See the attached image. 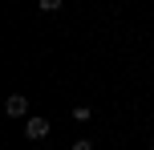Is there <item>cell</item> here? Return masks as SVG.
Returning a JSON list of instances; mask_svg holds the SVG:
<instances>
[{"instance_id": "cell-1", "label": "cell", "mask_w": 154, "mask_h": 150, "mask_svg": "<svg viewBox=\"0 0 154 150\" xmlns=\"http://www.w3.org/2000/svg\"><path fill=\"white\" fill-rule=\"evenodd\" d=\"M24 134H29V142H41V138L49 134V118H41V114H29V118H24Z\"/></svg>"}, {"instance_id": "cell-2", "label": "cell", "mask_w": 154, "mask_h": 150, "mask_svg": "<svg viewBox=\"0 0 154 150\" xmlns=\"http://www.w3.org/2000/svg\"><path fill=\"white\" fill-rule=\"evenodd\" d=\"M4 114H8V118H29V97L12 93V97L4 102Z\"/></svg>"}, {"instance_id": "cell-3", "label": "cell", "mask_w": 154, "mask_h": 150, "mask_svg": "<svg viewBox=\"0 0 154 150\" xmlns=\"http://www.w3.org/2000/svg\"><path fill=\"white\" fill-rule=\"evenodd\" d=\"M41 12H61V0H37Z\"/></svg>"}, {"instance_id": "cell-4", "label": "cell", "mask_w": 154, "mask_h": 150, "mask_svg": "<svg viewBox=\"0 0 154 150\" xmlns=\"http://www.w3.org/2000/svg\"><path fill=\"white\" fill-rule=\"evenodd\" d=\"M73 122H89V106H77V110H73Z\"/></svg>"}]
</instances>
